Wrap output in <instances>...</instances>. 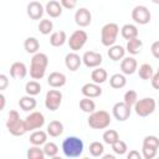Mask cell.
Returning <instances> with one entry per match:
<instances>
[{
  "instance_id": "ac0fdd59",
  "label": "cell",
  "mask_w": 159,
  "mask_h": 159,
  "mask_svg": "<svg viewBox=\"0 0 159 159\" xmlns=\"http://www.w3.org/2000/svg\"><path fill=\"white\" fill-rule=\"evenodd\" d=\"M138 68L137 60L134 57H124L120 62V70L123 75H133Z\"/></svg>"
},
{
  "instance_id": "74e56055",
  "label": "cell",
  "mask_w": 159,
  "mask_h": 159,
  "mask_svg": "<svg viewBox=\"0 0 159 159\" xmlns=\"http://www.w3.org/2000/svg\"><path fill=\"white\" fill-rule=\"evenodd\" d=\"M88 149H89V153H91L92 157H101L103 154V152H104V147L99 142H92L89 144Z\"/></svg>"
},
{
  "instance_id": "f546056e",
  "label": "cell",
  "mask_w": 159,
  "mask_h": 159,
  "mask_svg": "<svg viewBox=\"0 0 159 159\" xmlns=\"http://www.w3.org/2000/svg\"><path fill=\"white\" fill-rule=\"evenodd\" d=\"M143 47V42L142 40H139L138 37L137 39H133V40H129L127 42V46H125V51H128L130 55H138L140 52Z\"/></svg>"
},
{
  "instance_id": "9a60e30c",
  "label": "cell",
  "mask_w": 159,
  "mask_h": 159,
  "mask_svg": "<svg viewBox=\"0 0 159 159\" xmlns=\"http://www.w3.org/2000/svg\"><path fill=\"white\" fill-rule=\"evenodd\" d=\"M27 15L32 20H39L43 15V6L40 1H31L27 5Z\"/></svg>"
},
{
  "instance_id": "b9f144b4",
  "label": "cell",
  "mask_w": 159,
  "mask_h": 159,
  "mask_svg": "<svg viewBox=\"0 0 159 159\" xmlns=\"http://www.w3.org/2000/svg\"><path fill=\"white\" fill-rule=\"evenodd\" d=\"M157 149H152V148H147L143 147L142 148V155L144 159H154L157 157Z\"/></svg>"
},
{
  "instance_id": "f907efd6",
  "label": "cell",
  "mask_w": 159,
  "mask_h": 159,
  "mask_svg": "<svg viewBox=\"0 0 159 159\" xmlns=\"http://www.w3.org/2000/svg\"><path fill=\"white\" fill-rule=\"evenodd\" d=\"M51 159H62L61 157H53V158H51Z\"/></svg>"
},
{
  "instance_id": "4316f807",
  "label": "cell",
  "mask_w": 159,
  "mask_h": 159,
  "mask_svg": "<svg viewBox=\"0 0 159 159\" xmlns=\"http://www.w3.org/2000/svg\"><path fill=\"white\" fill-rule=\"evenodd\" d=\"M36 104H37V102H36V99H35L32 96H24V97H21V98L19 99V106H20V108H21L22 111H26V112L35 109Z\"/></svg>"
},
{
  "instance_id": "83f0119b",
  "label": "cell",
  "mask_w": 159,
  "mask_h": 159,
  "mask_svg": "<svg viewBox=\"0 0 159 159\" xmlns=\"http://www.w3.org/2000/svg\"><path fill=\"white\" fill-rule=\"evenodd\" d=\"M63 133V124L60 120H51L47 125V134L50 137H58Z\"/></svg>"
},
{
  "instance_id": "52a82bcc",
  "label": "cell",
  "mask_w": 159,
  "mask_h": 159,
  "mask_svg": "<svg viewBox=\"0 0 159 159\" xmlns=\"http://www.w3.org/2000/svg\"><path fill=\"white\" fill-rule=\"evenodd\" d=\"M87 40H88V36H87V32L86 31H83V30H76V31L72 32V35L68 39V46H70V48L73 52H76V51L81 50L84 46V43L87 42Z\"/></svg>"
},
{
  "instance_id": "1f68e13d",
  "label": "cell",
  "mask_w": 159,
  "mask_h": 159,
  "mask_svg": "<svg viewBox=\"0 0 159 159\" xmlns=\"http://www.w3.org/2000/svg\"><path fill=\"white\" fill-rule=\"evenodd\" d=\"M138 75L142 80H152V77L154 76L153 73V68L149 63H143L139 66V70H138Z\"/></svg>"
},
{
  "instance_id": "ba28073f",
  "label": "cell",
  "mask_w": 159,
  "mask_h": 159,
  "mask_svg": "<svg viewBox=\"0 0 159 159\" xmlns=\"http://www.w3.org/2000/svg\"><path fill=\"white\" fill-rule=\"evenodd\" d=\"M132 19L134 20V22L139 24V25H145L150 21L152 15L150 11L147 6L144 5H137L133 10H132Z\"/></svg>"
},
{
  "instance_id": "d4e9b609",
  "label": "cell",
  "mask_w": 159,
  "mask_h": 159,
  "mask_svg": "<svg viewBox=\"0 0 159 159\" xmlns=\"http://www.w3.org/2000/svg\"><path fill=\"white\" fill-rule=\"evenodd\" d=\"M108 78V73L104 68H101V67H97L96 70L92 71L91 73V80L93 81V83L96 84H101V83H104Z\"/></svg>"
},
{
  "instance_id": "603a6c76",
  "label": "cell",
  "mask_w": 159,
  "mask_h": 159,
  "mask_svg": "<svg viewBox=\"0 0 159 159\" xmlns=\"http://www.w3.org/2000/svg\"><path fill=\"white\" fill-rule=\"evenodd\" d=\"M124 55H125V50H124V47L120 46V45H113V46L109 47V50H108V57H109L112 61L123 60V58H124Z\"/></svg>"
},
{
  "instance_id": "f5cc1de1",
  "label": "cell",
  "mask_w": 159,
  "mask_h": 159,
  "mask_svg": "<svg viewBox=\"0 0 159 159\" xmlns=\"http://www.w3.org/2000/svg\"><path fill=\"white\" fill-rule=\"evenodd\" d=\"M158 73H159V68H158Z\"/></svg>"
},
{
  "instance_id": "8fae6325",
  "label": "cell",
  "mask_w": 159,
  "mask_h": 159,
  "mask_svg": "<svg viewBox=\"0 0 159 159\" xmlns=\"http://www.w3.org/2000/svg\"><path fill=\"white\" fill-rule=\"evenodd\" d=\"M25 124H26L27 132L39 129L45 124V117L41 112H32L25 118Z\"/></svg>"
},
{
  "instance_id": "bcb514c9",
  "label": "cell",
  "mask_w": 159,
  "mask_h": 159,
  "mask_svg": "<svg viewBox=\"0 0 159 159\" xmlns=\"http://www.w3.org/2000/svg\"><path fill=\"white\" fill-rule=\"evenodd\" d=\"M9 84V80H7V76L6 75H0V89L4 91Z\"/></svg>"
},
{
  "instance_id": "44dd1931",
  "label": "cell",
  "mask_w": 159,
  "mask_h": 159,
  "mask_svg": "<svg viewBox=\"0 0 159 159\" xmlns=\"http://www.w3.org/2000/svg\"><path fill=\"white\" fill-rule=\"evenodd\" d=\"M120 34L123 36V39L125 40H133V39H137L138 37V27L133 24H125L122 26L120 29Z\"/></svg>"
},
{
  "instance_id": "7a4b0ae2",
  "label": "cell",
  "mask_w": 159,
  "mask_h": 159,
  "mask_svg": "<svg viewBox=\"0 0 159 159\" xmlns=\"http://www.w3.org/2000/svg\"><path fill=\"white\" fill-rule=\"evenodd\" d=\"M6 128H7V130H9L12 135H15V137L24 135V134L27 132L25 120L20 119V114H19V112L15 111V109H11V111L9 112V114H7Z\"/></svg>"
},
{
  "instance_id": "30bf717a",
  "label": "cell",
  "mask_w": 159,
  "mask_h": 159,
  "mask_svg": "<svg viewBox=\"0 0 159 159\" xmlns=\"http://www.w3.org/2000/svg\"><path fill=\"white\" fill-rule=\"evenodd\" d=\"M112 113L118 122H124L130 117L132 107H129L124 102H117L112 108Z\"/></svg>"
},
{
  "instance_id": "d590c367",
  "label": "cell",
  "mask_w": 159,
  "mask_h": 159,
  "mask_svg": "<svg viewBox=\"0 0 159 159\" xmlns=\"http://www.w3.org/2000/svg\"><path fill=\"white\" fill-rule=\"evenodd\" d=\"M123 102L125 104H128L129 107L134 106L137 102H138V94L134 89H128L125 93H124V97H123Z\"/></svg>"
},
{
  "instance_id": "db71d44e",
  "label": "cell",
  "mask_w": 159,
  "mask_h": 159,
  "mask_svg": "<svg viewBox=\"0 0 159 159\" xmlns=\"http://www.w3.org/2000/svg\"><path fill=\"white\" fill-rule=\"evenodd\" d=\"M157 159H159V158H157Z\"/></svg>"
},
{
  "instance_id": "d6986e66",
  "label": "cell",
  "mask_w": 159,
  "mask_h": 159,
  "mask_svg": "<svg viewBox=\"0 0 159 159\" xmlns=\"http://www.w3.org/2000/svg\"><path fill=\"white\" fill-rule=\"evenodd\" d=\"M66 76L62 72H51L47 77V83L53 88H60L66 84Z\"/></svg>"
},
{
  "instance_id": "7dc6e473",
  "label": "cell",
  "mask_w": 159,
  "mask_h": 159,
  "mask_svg": "<svg viewBox=\"0 0 159 159\" xmlns=\"http://www.w3.org/2000/svg\"><path fill=\"white\" fill-rule=\"evenodd\" d=\"M152 86H153V88H155V89H159V73L157 72V73H154V76L152 77Z\"/></svg>"
},
{
  "instance_id": "7c38bea8",
  "label": "cell",
  "mask_w": 159,
  "mask_h": 159,
  "mask_svg": "<svg viewBox=\"0 0 159 159\" xmlns=\"http://www.w3.org/2000/svg\"><path fill=\"white\" fill-rule=\"evenodd\" d=\"M103 61V57L99 52H94V51H86L82 56V62L86 65V67L88 68H97Z\"/></svg>"
},
{
  "instance_id": "ffe728a7",
  "label": "cell",
  "mask_w": 159,
  "mask_h": 159,
  "mask_svg": "<svg viewBox=\"0 0 159 159\" xmlns=\"http://www.w3.org/2000/svg\"><path fill=\"white\" fill-rule=\"evenodd\" d=\"M45 10L47 12V15L50 17H58L61 16L62 14V5L60 1H56V0H50L46 6H45Z\"/></svg>"
},
{
  "instance_id": "f6af8a7d",
  "label": "cell",
  "mask_w": 159,
  "mask_h": 159,
  "mask_svg": "<svg viewBox=\"0 0 159 159\" xmlns=\"http://www.w3.org/2000/svg\"><path fill=\"white\" fill-rule=\"evenodd\" d=\"M127 159H143V155L138 150L133 149V150H129V153L127 154Z\"/></svg>"
},
{
  "instance_id": "f35d334b",
  "label": "cell",
  "mask_w": 159,
  "mask_h": 159,
  "mask_svg": "<svg viewBox=\"0 0 159 159\" xmlns=\"http://www.w3.org/2000/svg\"><path fill=\"white\" fill-rule=\"evenodd\" d=\"M143 147L147 148H152V149H157L159 148V138L155 135H147L143 139Z\"/></svg>"
},
{
  "instance_id": "816d5d0a",
  "label": "cell",
  "mask_w": 159,
  "mask_h": 159,
  "mask_svg": "<svg viewBox=\"0 0 159 159\" xmlns=\"http://www.w3.org/2000/svg\"><path fill=\"white\" fill-rule=\"evenodd\" d=\"M82 159H89V158H82Z\"/></svg>"
},
{
  "instance_id": "e0dca14e",
  "label": "cell",
  "mask_w": 159,
  "mask_h": 159,
  "mask_svg": "<svg viewBox=\"0 0 159 159\" xmlns=\"http://www.w3.org/2000/svg\"><path fill=\"white\" fill-rule=\"evenodd\" d=\"M82 63V57L76 52H70L65 57V65L70 71H77Z\"/></svg>"
},
{
  "instance_id": "484cf974",
  "label": "cell",
  "mask_w": 159,
  "mask_h": 159,
  "mask_svg": "<svg viewBox=\"0 0 159 159\" xmlns=\"http://www.w3.org/2000/svg\"><path fill=\"white\" fill-rule=\"evenodd\" d=\"M109 84H111L112 88L120 89L127 84V78L123 73H114L109 78Z\"/></svg>"
},
{
  "instance_id": "3957f363",
  "label": "cell",
  "mask_w": 159,
  "mask_h": 159,
  "mask_svg": "<svg viewBox=\"0 0 159 159\" xmlns=\"http://www.w3.org/2000/svg\"><path fill=\"white\" fill-rule=\"evenodd\" d=\"M62 152L68 158H77L83 152V142L78 137H67L62 142Z\"/></svg>"
},
{
  "instance_id": "836d02e7",
  "label": "cell",
  "mask_w": 159,
  "mask_h": 159,
  "mask_svg": "<svg viewBox=\"0 0 159 159\" xmlns=\"http://www.w3.org/2000/svg\"><path fill=\"white\" fill-rule=\"evenodd\" d=\"M80 108L86 113H93L96 109V103L93 102V99L84 97L80 101Z\"/></svg>"
},
{
  "instance_id": "681fc988",
  "label": "cell",
  "mask_w": 159,
  "mask_h": 159,
  "mask_svg": "<svg viewBox=\"0 0 159 159\" xmlns=\"http://www.w3.org/2000/svg\"><path fill=\"white\" fill-rule=\"evenodd\" d=\"M102 159H116V157L113 154H106L102 157Z\"/></svg>"
},
{
  "instance_id": "7402d4cb",
  "label": "cell",
  "mask_w": 159,
  "mask_h": 159,
  "mask_svg": "<svg viewBox=\"0 0 159 159\" xmlns=\"http://www.w3.org/2000/svg\"><path fill=\"white\" fill-rule=\"evenodd\" d=\"M29 140H30V143H31L32 145L40 147V145L47 143V142H46V140H47V133L43 132V130H35V132L31 133Z\"/></svg>"
},
{
  "instance_id": "7bdbcfd3",
  "label": "cell",
  "mask_w": 159,
  "mask_h": 159,
  "mask_svg": "<svg viewBox=\"0 0 159 159\" xmlns=\"http://www.w3.org/2000/svg\"><path fill=\"white\" fill-rule=\"evenodd\" d=\"M150 51H152V55L159 60V41H154L150 46Z\"/></svg>"
},
{
  "instance_id": "4fadbf2b",
  "label": "cell",
  "mask_w": 159,
  "mask_h": 159,
  "mask_svg": "<svg viewBox=\"0 0 159 159\" xmlns=\"http://www.w3.org/2000/svg\"><path fill=\"white\" fill-rule=\"evenodd\" d=\"M91 21H92V15H91V12H89L88 9H86V7H80V9L76 11V14H75V22H76L78 26L86 27V26H88V25L91 24Z\"/></svg>"
},
{
  "instance_id": "ee69618b",
  "label": "cell",
  "mask_w": 159,
  "mask_h": 159,
  "mask_svg": "<svg viewBox=\"0 0 159 159\" xmlns=\"http://www.w3.org/2000/svg\"><path fill=\"white\" fill-rule=\"evenodd\" d=\"M60 2L62 5V7H66V9H73L77 5L76 0H61Z\"/></svg>"
},
{
  "instance_id": "2e32d148",
  "label": "cell",
  "mask_w": 159,
  "mask_h": 159,
  "mask_svg": "<svg viewBox=\"0 0 159 159\" xmlns=\"http://www.w3.org/2000/svg\"><path fill=\"white\" fill-rule=\"evenodd\" d=\"M81 92L87 98H96V97H99L102 94V88L99 87V84H96L92 82V83L83 84L81 88Z\"/></svg>"
},
{
  "instance_id": "cb8c5ba5",
  "label": "cell",
  "mask_w": 159,
  "mask_h": 159,
  "mask_svg": "<svg viewBox=\"0 0 159 159\" xmlns=\"http://www.w3.org/2000/svg\"><path fill=\"white\" fill-rule=\"evenodd\" d=\"M67 40V36H66V32L60 30V31H55L51 34L50 36V43L53 46V47H60L62 46Z\"/></svg>"
},
{
  "instance_id": "6da1fadb",
  "label": "cell",
  "mask_w": 159,
  "mask_h": 159,
  "mask_svg": "<svg viewBox=\"0 0 159 159\" xmlns=\"http://www.w3.org/2000/svg\"><path fill=\"white\" fill-rule=\"evenodd\" d=\"M47 65H48V57H47V55L46 53H42V52H37L31 58L30 76L35 81L36 80H41L45 76Z\"/></svg>"
},
{
  "instance_id": "9f6ffc18",
  "label": "cell",
  "mask_w": 159,
  "mask_h": 159,
  "mask_svg": "<svg viewBox=\"0 0 159 159\" xmlns=\"http://www.w3.org/2000/svg\"><path fill=\"white\" fill-rule=\"evenodd\" d=\"M43 159H45V158H43Z\"/></svg>"
},
{
  "instance_id": "5bb4252c",
  "label": "cell",
  "mask_w": 159,
  "mask_h": 159,
  "mask_svg": "<svg viewBox=\"0 0 159 159\" xmlns=\"http://www.w3.org/2000/svg\"><path fill=\"white\" fill-rule=\"evenodd\" d=\"M27 75V67L24 62H14L11 66H10V76L12 78H16V80H22L25 78Z\"/></svg>"
},
{
  "instance_id": "11a10c76",
  "label": "cell",
  "mask_w": 159,
  "mask_h": 159,
  "mask_svg": "<svg viewBox=\"0 0 159 159\" xmlns=\"http://www.w3.org/2000/svg\"><path fill=\"white\" fill-rule=\"evenodd\" d=\"M158 103H159V102H158Z\"/></svg>"
},
{
  "instance_id": "277c9868",
  "label": "cell",
  "mask_w": 159,
  "mask_h": 159,
  "mask_svg": "<svg viewBox=\"0 0 159 159\" xmlns=\"http://www.w3.org/2000/svg\"><path fill=\"white\" fill-rule=\"evenodd\" d=\"M119 34V27L114 22L106 24L101 30V41L103 46L112 47L117 40V36Z\"/></svg>"
},
{
  "instance_id": "8d00e7d4",
  "label": "cell",
  "mask_w": 159,
  "mask_h": 159,
  "mask_svg": "<svg viewBox=\"0 0 159 159\" xmlns=\"http://www.w3.org/2000/svg\"><path fill=\"white\" fill-rule=\"evenodd\" d=\"M45 158V153L43 149H41L40 147H31L27 150V159H43Z\"/></svg>"
},
{
  "instance_id": "9c48e42d",
  "label": "cell",
  "mask_w": 159,
  "mask_h": 159,
  "mask_svg": "<svg viewBox=\"0 0 159 159\" xmlns=\"http://www.w3.org/2000/svg\"><path fill=\"white\" fill-rule=\"evenodd\" d=\"M62 102V93L58 89H50L45 97V106L50 111H56L60 108Z\"/></svg>"
},
{
  "instance_id": "60d3db41",
  "label": "cell",
  "mask_w": 159,
  "mask_h": 159,
  "mask_svg": "<svg viewBox=\"0 0 159 159\" xmlns=\"http://www.w3.org/2000/svg\"><path fill=\"white\" fill-rule=\"evenodd\" d=\"M112 149H113V152L116 153V154H119V155H123V154H125L127 153V150H128V147H127V144H125V142H123V140H117L113 145H112Z\"/></svg>"
},
{
  "instance_id": "5b68a950",
  "label": "cell",
  "mask_w": 159,
  "mask_h": 159,
  "mask_svg": "<svg viewBox=\"0 0 159 159\" xmlns=\"http://www.w3.org/2000/svg\"><path fill=\"white\" fill-rule=\"evenodd\" d=\"M111 124V116L107 111H94L88 117V125L93 129H104Z\"/></svg>"
},
{
  "instance_id": "8992f818",
  "label": "cell",
  "mask_w": 159,
  "mask_h": 159,
  "mask_svg": "<svg viewBox=\"0 0 159 159\" xmlns=\"http://www.w3.org/2000/svg\"><path fill=\"white\" fill-rule=\"evenodd\" d=\"M157 102L152 97H145L142 99H138V102L134 104V111L139 117H148L155 111Z\"/></svg>"
},
{
  "instance_id": "4dcf8cb0",
  "label": "cell",
  "mask_w": 159,
  "mask_h": 159,
  "mask_svg": "<svg viewBox=\"0 0 159 159\" xmlns=\"http://www.w3.org/2000/svg\"><path fill=\"white\" fill-rule=\"evenodd\" d=\"M103 142L106 144H109V145H113L117 140H119V134L117 130L114 129H107L104 133H103Z\"/></svg>"
},
{
  "instance_id": "e575fe53",
  "label": "cell",
  "mask_w": 159,
  "mask_h": 159,
  "mask_svg": "<svg viewBox=\"0 0 159 159\" xmlns=\"http://www.w3.org/2000/svg\"><path fill=\"white\" fill-rule=\"evenodd\" d=\"M52 29H53V24L50 19H42L39 24V31L42 35H48L50 32H52Z\"/></svg>"
},
{
  "instance_id": "ab89813d",
  "label": "cell",
  "mask_w": 159,
  "mask_h": 159,
  "mask_svg": "<svg viewBox=\"0 0 159 159\" xmlns=\"http://www.w3.org/2000/svg\"><path fill=\"white\" fill-rule=\"evenodd\" d=\"M42 149H43L45 155H47V157H50V158L57 157V153H58V147H57V144L50 142V143H46Z\"/></svg>"
},
{
  "instance_id": "d6a6232c",
  "label": "cell",
  "mask_w": 159,
  "mask_h": 159,
  "mask_svg": "<svg viewBox=\"0 0 159 159\" xmlns=\"http://www.w3.org/2000/svg\"><path fill=\"white\" fill-rule=\"evenodd\" d=\"M25 91L27 93V96H36L41 92V84L37 82V81H29L25 86Z\"/></svg>"
},
{
  "instance_id": "f1b7e54d",
  "label": "cell",
  "mask_w": 159,
  "mask_h": 159,
  "mask_svg": "<svg viewBox=\"0 0 159 159\" xmlns=\"http://www.w3.org/2000/svg\"><path fill=\"white\" fill-rule=\"evenodd\" d=\"M24 48L26 50L27 53H34L36 55L39 52V48H40V42L36 37H27L24 42Z\"/></svg>"
},
{
  "instance_id": "c3c4849f",
  "label": "cell",
  "mask_w": 159,
  "mask_h": 159,
  "mask_svg": "<svg viewBox=\"0 0 159 159\" xmlns=\"http://www.w3.org/2000/svg\"><path fill=\"white\" fill-rule=\"evenodd\" d=\"M0 102H1V104H0V109H4V107H5V96L1 93L0 94Z\"/></svg>"
}]
</instances>
